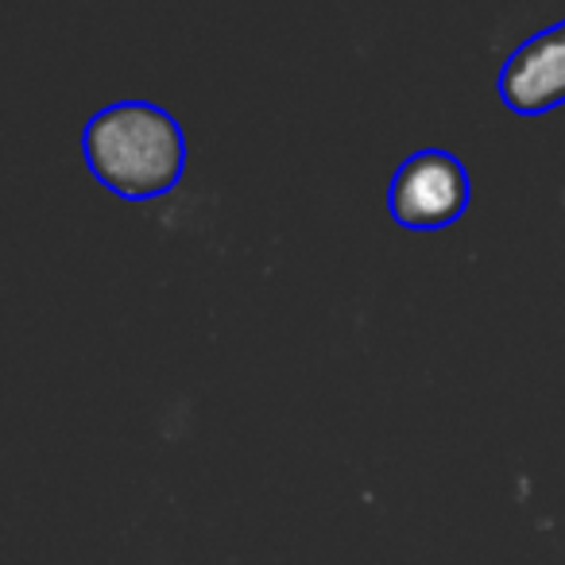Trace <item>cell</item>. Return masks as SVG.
Wrapping results in <instances>:
<instances>
[{
	"label": "cell",
	"mask_w": 565,
	"mask_h": 565,
	"mask_svg": "<svg viewBox=\"0 0 565 565\" xmlns=\"http://www.w3.org/2000/svg\"><path fill=\"white\" fill-rule=\"evenodd\" d=\"M82 159L105 190L128 202L167 198L186 167L179 120L151 102H113L82 128Z\"/></svg>",
	"instance_id": "obj_1"
},
{
	"label": "cell",
	"mask_w": 565,
	"mask_h": 565,
	"mask_svg": "<svg viewBox=\"0 0 565 565\" xmlns=\"http://www.w3.org/2000/svg\"><path fill=\"white\" fill-rule=\"evenodd\" d=\"M500 102L519 117L565 105V20L511 51L500 71Z\"/></svg>",
	"instance_id": "obj_3"
},
{
	"label": "cell",
	"mask_w": 565,
	"mask_h": 565,
	"mask_svg": "<svg viewBox=\"0 0 565 565\" xmlns=\"http://www.w3.org/2000/svg\"><path fill=\"white\" fill-rule=\"evenodd\" d=\"M472 198L469 171L446 148H423L407 156L392 174L387 186V210L392 221L415 233H434L449 228L465 217Z\"/></svg>",
	"instance_id": "obj_2"
}]
</instances>
